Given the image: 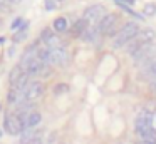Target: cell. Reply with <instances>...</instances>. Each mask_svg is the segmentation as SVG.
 Returning <instances> with one entry per match:
<instances>
[{"label": "cell", "instance_id": "52a82bcc", "mask_svg": "<svg viewBox=\"0 0 156 144\" xmlns=\"http://www.w3.org/2000/svg\"><path fill=\"white\" fill-rule=\"evenodd\" d=\"M106 15H108V10H106L104 5H92V7H87V9L84 10L82 19H84L89 25H98Z\"/></svg>", "mask_w": 156, "mask_h": 144}, {"label": "cell", "instance_id": "7a4b0ae2", "mask_svg": "<svg viewBox=\"0 0 156 144\" xmlns=\"http://www.w3.org/2000/svg\"><path fill=\"white\" fill-rule=\"evenodd\" d=\"M156 37V32L153 29H144L139 32V35L136 37V39H133L131 42L128 44V47H126V50H128L129 55H134L136 52H138L141 47L148 45V44H153V40H154Z\"/></svg>", "mask_w": 156, "mask_h": 144}, {"label": "cell", "instance_id": "7c38bea8", "mask_svg": "<svg viewBox=\"0 0 156 144\" xmlns=\"http://www.w3.org/2000/svg\"><path fill=\"white\" fill-rule=\"evenodd\" d=\"M87 27H89V23L86 22L84 19H77L74 22V25H72L71 32H72V35H74V37H82V35H84V32L87 30Z\"/></svg>", "mask_w": 156, "mask_h": 144}, {"label": "cell", "instance_id": "6da1fadb", "mask_svg": "<svg viewBox=\"0 0 156 144\" xmlns=\"http://www.w3.org/2000/svg\"><path fill=\"white\" fill-rule=\"evenodd\" d=\"M139 32H141V29H139V25L136 22L124 23V25L118 30L114 39H112V47H114V49H122V47L128 45L133 39H136V37L139 35Z\"/></svg>", "mask_w": 156, "mask_h": 144}, {"label": "cell", "instance_id": "277c9868", "mask_svg": "<svg viewBox=\"0 0 156 144\" xmlns=\"http://www.w3.org/2000/svg\"><path fill=\"white\" fill-rule=\"evenodd\" d=\"M134 131L138 136H144V134L153 131V114L149 111H141L134 119Z\"/></svg>", "mask_w": 156, "mask_h": 144}, {"label": "cell", "instance_id": "2e32d148", "mask_svg": "<svg viewBox=\"0 0 156 144\" xmlns=\"http://www.w3.org/2000/svg\"><path fill=\"white\" fill-rule=\"evenodd\" d=\"M24 74H25V72L22 70L20 65H15L14 69L10 70V76H9V82H10V86H15V84L19 82V79H20Z\"/></svg>", "mask_w": 156, "mask_h": 144}, {"label": "cell", "instance_id": "e0dca14e", "mask_svg": "<svg viewBox=\"0 0 156 144\" xmlns=\"http://www.w3.org/2000/svg\"><path fill=\"white\" fill-rule=\"evenodd\" d=\"M138 144H156V131L153 129L151 132L144 134V136H139Z\"/></svg>", "mask_w": 156, "mask_h": 144}, {"label": "cell", "instance_id": "d6986e66", "mask_svg": "<svg viewBox=\"0 0 156 144\" xmlns=\"http://www.w3.org/2000/svg\"><path fill=\"white\" fill-rule=\"evenodd\" d=\"M24 23H25V20L22 19V17H17V19H14V22L10 23V29L15 30V29H19V27H22Z\"/></svg>", "mask_w": 156, "mask_h": 144}, {"label": "cell", "instance_id": "7402d4cb", "mask_svg": "<svg viewBox=\"0 0 156 144\" xmlns=\"http://www.w3.org/2000/svg\"><path fill=\"white\" fill-rule=\"evenodd\" d=\"M55 9V0H45V10H54Z\"/></svg>", "mask_w": 156, "mask_h": 144}, {"label": "cell", "instance_id": "9a60e30c", "mask_svg": "<svg viewBox=\"0 0 156 144\" xmlns=\"http://www.w3.org/2000/svg\"><path fill=\"white\" fill-rule=\"evenodd\" d=\"M52 30L57 33H62L67 30V19L66 17H57V19L54 20V23H52Z\"/></svg>", "mask_w": 156, "mask_h": 144}, {"label": "cell", "instance_id": "9c48e42d", "mask_svg": "<svg viewBox=\"0 0 156 144\" xmlns=\"http://www.w3.org/2000/svg\"><path fill=\"white\" fill-rule=\"evenodd\" d=\"M42 94H44V84L41 80H30L27 90H25V102H37L42 97Z\"/></svg>", "mask_w": 156, "mask_h": 144}, {"label": "cell", "instance_id": "8992f818", "mask_svg": "<svg viewBox=\"0 0 156 144\" xmlns=\"http://www.w3.org/2000/svg\"><path fill=\"white\" fill-rule=\"evenodd\" d=\"M118 22H119V15H116V13H108V15H106L104 19L98 23L99 33H104V35L112 37V39H114V35L118 33V30H116Z\"/></svg>", "mask_w": 156, "mask_h": 144}, {"label": "cell", "instance_id": "44dd1931", "mask_svg": "<svg viewBox=\"0 0 156 144\" xmlns=\"http://www.w3.org/2000/svg\"><path fill=\"white\" fill-rule=\"evenodd\" d=\"M144 13H146V15H153V13H156V7L151 5V3H149V5H146L144 7Z\"/></svg>", "mask_w": 156, "mask_h": 144}, {"label": "cell", "instance_id": "d4e9b609", "mask_svg": "<svg viewBox=\"0 0 156 144\" xmlns=\"http://www.w3.org/2000/svg\"><path fill=\"white\" fill-rule=\"evenodd\" d=\"M116 2H122V0H116ZM124 2H129V3H134V0H124Z\"/></svg>", "mask_w": 156, "mask_h": 144}, {"label": "cell", "instance_id": "4316f807", "mask_svg": "<svg viewBox=\"0 0 156 144\" xmlns=\"http://www.w3.org/2000/svg\"><path fill=\"white\" fill-rule=\"evenodd\" d=\"M55 2H62V0H55Z\"/></svg>", "mask_w": 156, "mask_h": 144}, {"label": "cell", "instance_id": "30bf717a", "mask_svg": "<svg viewBox=\"0 0 156 144\" xmlns=\"http://www.w3.org/2000/svg\"><path fill=\"white\" fill-rule=\"evenodd\" d=\"M41 40H42V44H44V47H47V49H59V47H62L61 37H59L57 33H54L52 29H44L42 30Z\"/></svg>", "mask_w": 156, "mask_h": 144}, {"label": "cell", "instance_id": "8fae6325", "mask_svg": "<svg viewBox=\"0 0 156 144\" xmlns=\"http://www.w3.org/2000/svg\"><path fill=\"white\" fill-rule=\"evenodd\" d=\"M41 121H42L41 112H39V111H32V112L27 116V119H25V129H35V127L41 124Z\"/></svg>", "mask_w": 156, "mask_h": 144}, {"label": "cell", "instance_id": "603a6c76", "mask_svg": "<svg viewBox=\"0 0 156 144\" xmlns=\"http://www.w3.org/2000/svg\"><path fill=\"white\" fill-rule=\"evenodd\" d=\"M5 2H7L9 5H19V3L22 2V0H5Z\"/></svg>", "mask_w": 156, "mask_h": 144}, {"label": "cell", "instance_id": "5b68a950", "mask_svg": "<svg viewBox=\"0 0 156 144\" xmlns=\"http://www.w3.org/2000/svg\"><path fill=\"white\" fill-rule=\"evenodd\" d=\"M4 127L10 136H17V134H20L25 129V124L17 116V112H7L4 116Z\"/></svg>", "mask_w": 156, "mask_h": 144}, {"label": "cell", "instance_id": "cb8c5ba5", "mask_svg": "<svg viewBox=\"0 0 156 144\" xmlns=\"http://www.w3.org/2000/svg\"><path fill=\"white\" fill-rule=\"evenodd\" d=\"M151 90H153V92H156V79L151 82Z\"/></svg>", "mask_w": 156, "mask_h": 144}, {"label": "cell", "instance_id": "484cf974", "mask_svg": "<svg viewBox=\"0 0 156 144\" xmlns=\"http://www.w3.org/2000/svg\"><path fill=\"white\" fill-rule=\"evenodd\" d=\"M0 137H2V129H0Z\"/></svg>", "mask_w": 156, "mask_h": 144}, {"label": "cell", "instance_id": "ba28073f", "mask_svg": "<svg viewBox=\"0 0 156 144\" xmlns=\"http://www.w3.org/2000/svg\"><path fill=\"white\" fill-rule=\"evenodd\" d=\"M69 62V54L64 47L59 49H49L47 52V64L49 65H55V67H64Z\"/></svg>", "mask_w": 156, "mask_h": 144}, {"label": "cell", "instance_id": "4fadbf2b", "mask_svg": "<svg viewBox=\"0 0 156 144\" xmlns=\"http://www.w3.org/2000/svg\"><path fill=\"white\" fill-rule=\"evenodd\" d=\"M139 79H143V80L156 79V60H154V62H151L148 67H144V69L139 72Z\"/></svg>", "mask_w": 156, "mask_h": 144}, {"label": "cell", "instance_id": "ac0fdd59", "mask_svg": "<svg viewBox=\"0 0 156 144\" xmlns=\"http://www.w3.org/2000/svg\"><path fill=\"white\" fill-rule=\"evenodd\" d=\"M27 29H29V22H25L20 29L17 30V33H14V42H22L27 37Z\"/></svg>", "mask_w": 156, "mask_h": 144}, {"label": "cell", "instance_id": "ffe728a7", "mask_svg": "<svg viewBox=\"0 0 156 144\" xmlns=\"http://www.w3.org/2000/svg\"><path fill=\"white\" fill-rule=\"evenodd\" d=\"M67 90H69L67 84H57L55 89H54V94H64V92H67Z\"/></svg>", "mask_w": 156, "mask_h": 144}, {"label": "cell", "instance_id": "5bb4252c", "mask_svg": "<svg viewBox=\"0 0 156 144\" xmlns=\"http://www.w3.org/2000/svg\"><path fill=\"white\" fill-rule=\"evenodd\" d=\"M99 35H101V33H99L98 25H89V27H87V30L84 32V35H82L81 39H82V40H86V42H94V40L98 39Z\"/></svg>", "mask_w": 156, "mask_h": 144}, {"label": "cell", "instance_id": "3957f363", "mask_svg": "<svg viewBox=\"0 0 156 144\" xmlns=\"http://www.w3.org/2000/svg\"><path fill=\"white\" fill-rule=\"evenodd\" d=\"M131 57H133V60H134V65L148 67L151 62H154V60H156V45L148 44V45L141 47V49H139L134 55H131Z\"/></svg>", "mask_w": 156, "mask_h": 144}]
</instances>
